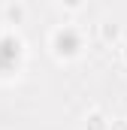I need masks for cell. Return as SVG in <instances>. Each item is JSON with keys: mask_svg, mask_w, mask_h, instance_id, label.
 Listing matches in <instances>:
<instances>
[{"mask_svg": "<svg viewBox=\"0 0 127 130\" xmlns=\"http://www.w3.org/2000/svg\"><path fill=\"white\" fill-rule=\"evenodd\" d=\"M52 48H55L58 58H76L79 48H82V36L73 30V27H61V30H55V36H52Z\"/></svg>", "mask_w": 127, "mask_h": 130, "instance_id": "obj_1", "label": "cell"}, {"mask_svg": "<svg viewBox=\"0 0 127 130\" xmlns=\"http://www.w3.org/2000/svg\"><path fill=\"white\" fill-rule=\"evenodd\" d=\"M118 39H121V24H115V21H103V24H100V42L112 45V42H118Z\"/></svg>", "mask_w": 127, "mask_h": 130, "instance_id": "obj_2", "label": "cell"}, {"mask_svg": "<svg viewBox=\"0 0 127 130\" xmlns=\"http://www.w3.org/2000/svg\"><path fill=\"white\" fill-rule=\"evenodd\" d=\"M3 15H6V21H9V24H21V21H24V6H21L18 0H12V3H6Z\"/></svg>", "mask_w": 127, "mask_h": 130, "instance_id": "obj_3", "label": "cell"}, {"mask_svg": "<svg viewBox=\"0 0 127 130\" xmlns=\"http://www.w3.org/2000/svg\"><path fill=\"white\" fill-rule=\"evenodd\" d=\"M85 130H109V121H106V115L94 109V112H88V118H85Z\"/></svg>", "mask_w": 127, "mask_h": 130, "instance_id": "obj_4", "label": "cell"}, {"mask_svg": "<svg viewBox=\"0 0 127 130\" xmlns=\"http://www.w3.org/2000/svg\"><path fill=\"white\" fill-rule=\"evenodd\" d=\"M109 130H127V121L118 118V121H109Z\"/></svg>", "mask_w": 127, "mask_h": 130, "instance_id": "obj_5", "label": "cell"}, {"mask_svg": "<svg viewBox=\"0 0 127 130\" xmlns=\"http://www.w3.org/2000/svg\"><path fill=\"white\" fill-rule=\"evenodd\" d=\"M64 6H70V9H76V6H82V0H61Z\"/></svg>", "mask_w": 127, "mask_h": 130, "instance_id": "obj_6", "label": "cell"}, {"mask_svg": "<svg viewBox=\"0 0 127 130\" xmlns=\"http://www.w3.org/2000/svg\"><path fill=\"white\" fill-rule=\"evenodd\" d=\"M121 58H124V64H127V42H124V48H121Z\"/></svg>", "mask_w": 127, "mask_h": 130, "instance_id": "obj_7", "label": "cell"}]
</instances>
